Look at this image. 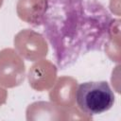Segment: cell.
I'll use <instances>...</instances> for the list:
<instances>
[{
    "mask_svg": "<svg viewBox=\"0 0 121 121\" xmlns=\"http://www.w3.org/2000/svg\"><path fill=\"white\" fill-rule=\"evenodd\" d=\"M26 119L30 120H68L67 108L60 107L53 102L38 101L26 109Z\"/></svg>",
    "mask_w": 121,
    "mask_h": 121,
    "instance_id": "7",
    "label": "cell"
},
{
    "mask_svg": "<svg viewBox=\"0 0 121 121\" xmlns=\"http://www.w3.org/2000/svg\"><path fill=\"white\" fill-rule=\"evenodd\" d=\"M43 33L57 66L65 69L92 51H101L113 19L98 0H46Z\"/></svg>",
    "mask_w": 121,
    "mask_h": 121,
    "instance_id": "1",
    "label": "cell"
},
{
    "mask_svg": "<svg viewBox=\"0 0 121 121\" xmlns=\"http://www.w3.org/2000/svg\"><path fill=\"white\" fill-rule=\"evenodd\" d=\"M78 88V81L71 77H60L49 92V98L54 104L62 107L70 108L75 106L76 91Z\"/></svg>",
    "mask_w": 121,
    "mask_h": 121,
    "instance_id": "6",
    "label": "cell"
},
{
    "mask_svg": "<svg viewBox=\"0 0 121 121\" xmlns=\"http://www.w3.org/2000/svg\"><path fill=\"white\" fill-rule=\"evenodd\" d=\"M2 4H3V0H0V8H1V6H2Z\"/></svg>",
    "mask_w": 121,
    "mask_h": 121,
    "instance_id": "10",
    "label": "cell"
},
{
    "mask_svg": "<svg viewBox=\"0 0 121 121\" xmlns=\"http://www.w3.org/2000/svg\"><path fill=\"white\" fill-rule=\"evenodd\" d=\"M16 52L24 59L37 61L47 55L48 46L43 36L31 29H23L14 37Z\"/></svg>",
    "mask_w": 121,
    "mask_h": 121,
    "instance_id": "4",
    "label": "cell"
},
{
    "mask_svg": "<svg viewBox=\"0 0 121 121\" xmlns=\"http://www.w3.org/2000/svg\"><path fill=\"white\" fill-rule=\"evenodd\" d=\"M26 66L21 56L12 48L0 51V85L7 88L19 86L25 79Z\"/></svg>",
    "mask_w": 121,
    "mask_h": 121,
    "instance_id": "3",
    "label": "cell"
},
{
    "mask_svg": "<svg viewBox=\"0 0 121 121\" xmlns=\"http://www.w3.org/2000/svg\"><path fill=\"white\" fill-rule=\"evenodd\" d=\"M46 5V0H18L16 12L22 21L37 26L43 23Z\"/></svg>",
    "mask_w": 121,
    "mask_h": 121,
    "instance_id": "8",
    "label": "cell"
},
{
    "mask_svg": "<svg viewBox=\"0 0 121 121\" xmlns=\"http://www.w3.org/2000/svg\"><path fill=\"white\" fill-rule=\"evenodd\" d=\"M57 78V67L47 60H37L28 71V82L32 89L43 92L53 87Z\"/></svg>",
    "mask_w": 121,
    "mask_h": 121,
    "instance_id": "5",
    "label": "cell"
},
{
    "mask_svg": "<svg viewBox=\"0 0 121 121\" xmlns=\"http://www.w3.org/2000/svg\"><path fill=\"white\" fill-rule=\"evenodd\" d=\"M8 98V93L6 91V89H4L2 87V85H0V106H2L3 104L6 103Z\"/></svg>",
    "mask_w": 121,
    "mask_h": 121,
    "instance_id": "9",
    "label": "cell"
},
{
    "mask_svg": "<svg viewBox=\"0 0 121 121\" xmlns=\"http://www.w3.org/2000/svg\"><path fill=\"white\" fill-rule=\"evenodd\" d=\"M75 98L78 108L91 117L110 110L114 103L113 92L106 81L81 83L77 88Z\"/></svg>",
    "mask_w": 121,
    "mask_h": 121,
    "instance_id": "2",
    "label": "cell"
}]
</instances>
